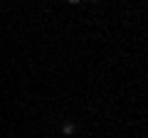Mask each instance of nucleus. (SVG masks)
I'll use <instances>...</instances> for the list:
<instances>
[{
  "label": "nucleus",
  "mask_w": 148,
  "mask_h": 138,
  "mask_svg": "<svg viewBox=\"0 0 148 138\" xmlns=\"http://www.w3.org/2000/svg\"><path fill=\"white\" fill-rule=\"evenodd\" d=\"M67 3H69V5H79L82 0H67Z\"/></svg>",
  "instance_id": "2"
},
{
  "label": "nucleus",
  "mask_w": 148,
  "mask_h": 138,
  "mask_svg": "<svg viewBox=\"0 0 148 138\" xmlns=\"http://www.w3.org/2000/svg\"><path fill=\"white\" fill-rule=\"evenodd\" d=\"M74 131H77V126H74L72 121H64V123H62V133H64V136H72Z\"/></svg>",
  "instance_id": "1"
}]
</instances>
